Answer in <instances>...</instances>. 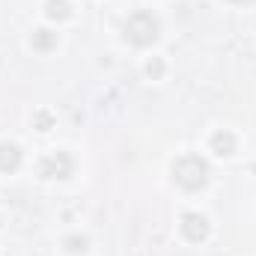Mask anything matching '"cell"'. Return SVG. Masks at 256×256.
I'll return each instance as SVG.
<instances>
[{
    "label": "cell",
    "mask_w": 256,
    "mask_h": 256,
    "mask_svg": "<svg viewBox=\"0 0 256 256\" xmlns=\"http://www.w3.org/2000/svg\"><path fill=\"white\" fill-rule=\"evenodd\" d=\"M214 149H226V155H230V149H232V137H230V134H226V137L218 134V137H214Z\"/></svg>",
    "instance_id": "obj_6"
},
{
    "label": "cell",
    "mask_w": 256,
    "mask_h": 256,
    "mask_svg": "<svg viewBox=\"0 0 256 256\" xmlns=\"http://www.w3.org/2000/svg\"><path fill=\"white\" fill-rule=\"evenodd\" d=\"M185 232H188V238H191V242L202 238V236H206V220H202V218H196V214H188V218H185Z\"/></svg>",
    "instance_id": "obj_3"
},
{
    "label": "cell",
    "mask_w": 256,
    "mask_h": 256,
    "mask_svg": "<svg viewBox=\"0 0 256 256\" xmlns=\"http://www.w3.org/2000/svg\"><path fill=\"white\" fill-rule=\"evenodd\" d=\"M18 158H21V155H18L15 146H6V143L0 146V170H12V167H18Z\"/></svg>",
    "instance_id": "obj_4"
},
{
    "label": "cell",
    "mask_w": 256,
    "mask_h": 256,
    "mask_svg": "<svg viewBox=\"0 0 256 256\" xmlns=\"http://www.w3.org/2000/svg\"><path fill=\"white\" fill-rule=\"evenodd\" d=\"M48 12H51L54 18H57V15H60V18H66V15H68V6H66L63 0H51V3H48Z\"/></svg>",
    "instance_id": "obj_5"
},
{
    "label": "cell",
    "mask_w": 256,
    "mask_h": 256,
    "mask_svg": "<svg viewBox=\"0 0 256 256\" xmlns=\"http://www.w3.org/2000/svg\"><path fill=\"white\" fill-rule=\"evenodd\" d=\"M158 24L149 18V15H137V18H131L128 21V27H126V36L134 42V45H146V42H152L158 33Z\"/></svg>",
    "instance_id": "obj_2"
},
{
    "label": "cell",
    "mask_w": 256,
    "mask_h": 256,
    "mask_svg": "<svg viewBox=\"0 0 256 256\" xmlns=\"http://www.w3.org/2000/svg\"><path fill=\"white\" fill-rule=\"evenodd\" d=\"M206 173H208V167H206L200 158H185V161H179L176 179H179V185H185V188H200V185L206 182Z\"/></svg>",
    "instance_id": "obj_1"
}]
</instances>
